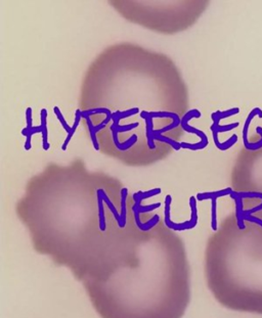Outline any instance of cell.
Wrapping results in <instances>:
<instances>
[{
  "instance_id": "6da1fadb",
  "label": "cell",
  "mask_w": 262,
  "mask_h": 318,
  "mask_svg": "<svg viewBox=\"0 0 262 318\" xmlns=\"http://www.w3.org/2000/svg\"><path fill=\"white\" fill-rule=\"evenodd\" d=\"M96 189V188H95ZM45 184L31 187L19 204L34 250L67 267L83 286L105 279L137 252L144 226L128 219V189L117 204L112 187Z\"/></svg>"
},
{
  "instance_id": "7a4b0ae2",
  "label": "cell",
  "mask_w": 262,
  "mask_h": 318,
  "mask_svg": "<svg viewBox=\"0 0 262 318\" xmlns=\"http://www.w3.org/2000/svg\"><path fill=\"white\" fill-rule=\"evenodd\" d=\"M158 217L136 255L105 279L84 285L102 318H182L191 300L185 244Z\"/></svg>"
},
{
  "instance_id": "3957f363",
  "label": "cell",
  "mask_w": 262,
  "mask_h": 318,
  "mask_svg": "<svg viewBox=\"0 0 262 318\" xmlns=\"http://www.w3.org/2000/svg\"><path fill=\"white\" fill-rule=\"evenodd\" d=\"M236 201L235 221L224 223L205 251L207 285L223 307L262 315V218L244 213Z\"/></svg>"
},
{
  "instance_id": "277c9868",
  "label": "cell",
  "mask_w": 262,
  "mask_h": 318,
  "mask_svg": "<svg viewBox=\"0 0 262 318\" xmlns=\"http://www.w3.org/2000/svg\"><path fill=\"white\" fill-rule=\"evenodd\" d=\"M200 117H201V113L198 110H192L191 112H189V113H187L185 115V117L183 118L181 125H182V127H183V129L185 131H187L189 133H195L196 135H198L201 138V141L203 143H205L208 146V138H207L206 134L204 133L203 131H201L199 129H196V128H194V127L189 125V121L191 119H193V118H200Z\"/></svg>"
},
{
  "instance_id": "5b68a950",
  "label": "cell",
  "mask_w": 262,
  "mask_h": 318,
  "mask_svg": "<svg viewBox=\"0 0 262 318\" xmlns=\"http://www.w3.org/2000/svg\"><path fill=\"white\" fill-rule=\"evenodd\" d=\"M211 131H212V135H213V140H214V143L215 146L218 150L224 152V151H227L228 149H230L232 146H235V144L238 142V135L237 134H234L231 137H229L226 141L224 142H220L218 140V132L214 129V128H211Z\"/></svg>"
},
{
  "instance_id": "8992f818",
  "label": "cell",
  "mask_w": 262,
  "mask_h": 318,
  "mask_svg": "<svg viewBox=\"0 0 262 318\" xmlns=\"http://www.w3.org/2000/svg\"><path fill=\"white\" fill-rule=\"evenodd\" d=\"M257 116H258V118L262 119V110L259 109V108L253 109V110L251 111V113L249 114L248 118H247L246 121H245L244 128H243V142H244V144L247 143V142H249V140H248V131H249L250 123H251V121H252L255 117H257Z\"/></svg>"
},
{
  "instance_id": "52a82bcc",
  "label": "cell",
  "mask_w": 262,
  "mask_h": 318,
  "mask_svg": "<svg viewBox=\"0 0 262 318\" xmlns=\"http://www.w3.org/2000/svg\"><path fill=\"white\" fill-rule=\"evenodd\" d=\"M239 113H240V109L239 108H234V109H230V110H227V111H224V112L218 111V112L213 113L211 115V118L213 120V124L214 125H218L220 120L229 118V117H231V116H235V115H237Z\"/></svg>"
},
{
  "instance_id": "ba28073f",
  "label": "cell",
  "mask_w": 262,
  "mask_h": 318,
  "mask_svg": "<svg viewBox=\"0 0 262 318\" xmlns=\"http://www.w3.org/2000/svg\"><path fill=\"white\" fill-rule=\"evenodd\" d=\"M46 117H47V111L45 109H42L40 112V118H41V127H42V144H43V149L45 151L49 150L50 146L48 143V130L46 127Z\"/></svg>"
},
{
  "instance_id": "9c48e42d",
  "label": "cell",
  "mask_w": 262,
  "mask_h": 318,
  "mask_svg": "<svg viewBox=\"0 0 262 318\" xmlns=\"http://www.w3.org/2000/svg\"><path fill=\"white\" fill-rule=\"evenodd\" d=\"M140 117L145 121V125H147V137H148V146L151 150H154L156 147L154 144V138L151 134V123H150V115L147 111H142L140 113Z\"/></svg>"
},
{
  "instance_id": "30bf717a",
  "label": "cell",
  "mask_w": 262,
  "mask_h": 318,
  "mask_svg": "<svg viewBox=\"0 0 262 318\" xmlns=\"http://www.w3.org/2000/svg\"><path fill=\"white\" fill-rule=\"evenodd\" d=\"M38 132H42V127L41 125L40 126H37V127H33L32 130H28L27 128L23 129L22 130V135L23 136H26L27 139H26V142H25V150L26 151H29L31 149V138H32V135L35 134V133H38Z\"/></svg>"
},
{
  "instance_id": "8fae6325",
  "label": "cell",
  "mask_w": 262,
  "mask_h": 318,
  "mask_svg": "<svg viewBox=\"0 0 262 318\" xmlns=\"http://www.w3.org/2000/svg\"><path fill=\"white\" fill-rule=\"evenodd\" d=\"M82 117H81V111L80 110H77V112H76V115H75V121H74V125L72 126V130H71V132L67 135V137H66V140H65V142H64V144H63V147H62V150L64 151V152H66L67 151V147H68V144H69V142H70V140L72 139V137H73V135H74V133L76 132V129H77V127H78V125H79V123H80V119H81Z\"/></svg>"
},
{
  "instance_id": "7c38bea8",
  "label": "cell",
  "mask_w": 262,
  "mask_h": 318,
  "mask_svg": "<svg viewBox=\"0 0 262 318\" xmlns=\"http://www.w3.org/2000/svg\"><path fill=\"white\" fill-rule=\"evenodd\" d=\"M256 132L261 136V139L256 141V142H250L249 141V142L245 143L244 146H245L246 150H248V151H257V150L262 148V127H257L256 128Z\"/></svg>"
},
{
  "instance_id": "4fadbf2b",
  "label": "cell",
  "mask_w": 262,
  "mask_h": 318,
  "mask_svg": "<svg viewBox=\"0 0 262 318\" xmlns=\"http://www.w3.org/2000/svg\"><path fill=\"white\" fill-rule=\"evenodd\" d=\"M152 136H153L154 140H158V141H162V142H166V143L170 144V146H171L174 150H176V151H180L181 148H182V147H181V143L176 142L174 140H172V139H170V138L164 136L163 134H159V135L153 134Z\"/></svg>"
},
{
  "instance_id": "5bb4252c",
  "label": "cell",
  "mask_w": 262,
  "mask_h": 318,
  "mask_svg": "<svg viewBox=\"0 0 262 318\" xmlns=\"http://www.w3.org/2000/svg\"><path fill=\"white\" fill-rule=\"evenodd\" d=\"M53 112H54V114L56 115L57 119H59V120H60V122L62 123V125H63L64 129L66 130V132L69 134V133L71 132V130H72V127H70V126L68 125V123L66 122V120H65V118H64V116H63V115H62V113H61V110H60L59 108H57V107H54Z\"/></svg>"
},
{
  "instance_id": "9a60e30c",
  "label": "cell",
  "mask_w": 262,
  "mask_h": 318,
  "mask_svg": "<svg viewBox=\"0 0 262 318\" xmlns=\"http://www.w3.org/2000/svg\"><path fill=\"white\" fill-rule=\"evenodd\" d=\"M240 125L239 122H236V123H232V124H229V125H214L212 124L211 128H214L218 133L220 132H227V131H230L232 129H236L238 126Z\"/></svg>"
},
{
  "instance_id": "2e32d148",
  "label": "cell",
  "mask_w": 262,
  "mask_h": 318,
  "mask_svg": "<svg viewBox=\"0 0 262 318\" xmlns=\"http://www.w3.org/2000/svg\"><path fill=\"white\" fill-rule=\"evenodd\" d=\"M26 117H27V129L28 130H32V128L34 127L32 125V109L28 108L27 112H26Z\"/></svg>"
}]
</instances>
